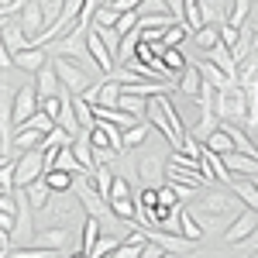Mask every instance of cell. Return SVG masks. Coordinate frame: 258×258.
I'll return each mask as SVG.
<instances>
[{
	"mask_svg": "<svg viewBox=\"0 0 258 258\" xmlns=\"http://www.w3.org/2000/svg\"><path fill=\"white\" fill-rule=\"evenodd\" d=\"M189 210L197 214V220L207 227V231H210V227H214V231H224L241 210H248V203H244L231 186H224V182L214 186V182H210L207 189H200V203L189 207Z\"/></svg>",
	"mask_w": 258,
	"mask_h": 258,
	"instance_id": "1",
	"label": "cell"
},
{
	"mask_svg": "<svg viewBox=\"0 0 258 258\" xmlns=\"http://www.w3.org/2000/svg\"><path fill=\"white\" fill-rule=\"evenodd\" d=\"M52 62H55V73H59L66 93H86L93 86V73H100L97 66L73 59V55H52Z\"/></svg>",
	"mask_w": 258,
	"mask_h": 258,
	"instance_id": "2",
	"label": "cell"
},
{
	"mask_svg": "<svg viewBox=\"0 0 258 258\" xmlns=\"http://www.w3.org/2000/svg\"><path fill=\"white\" fill-rule=\"evenodd\" d=\"M220 120H234V124H248V114H251V103H248V93L241 83H231L217 90V103H214Z\"/></svg>",
	"mask_w": 258,
	"mask_h": 258,
	"instance_id": "3",
	"label": "cell"
},
{
	"mask_svg": "<svg viewBox=\"0 0 258 258\" xmlns=\"http://www.w3.org/2000/svg\"><path fill=\"white\" fill-rule=\"evenodd\" d=\"M83 210H86V207H83V200L76 197V189H66V193H52L48 207L38 210V217H45L48 224H69V227H76V220H80Z\"/></svg>",
	"mask_w": 258,
	"mask_h": 258,
	"instance_id": "4",
	"label": "cell"
},
{
	"mask_svg": "<svg viewBox=\"0 0 258 258\" xmlns=\"http://www.w3.org/2000/svg\"><path fill=\"white\" fill-rule=\"evenodd\" d=\"M38 110H41V93H38L35 76H31L28 83H21L18 93H14V100H11V124L21 127V124H28V120L35 117Z\"/></svg>",
	"mask_w": 258,
	"mask_h": 258,
	"instance_id": "5",
	"label": "cell"
},
{
	"mask_svg": "<svg viewBox=\"0 0 258 258\" xmlns=\"http://www.w3.org/2000/svg\"><path fill=\"white\" fill-rule=\"evenodd\" d=\"M255 227H258V210H251V207H248V210H241L238 217H234L227 227H224V231H220V241H224L227 248H234V244H241V241L248 238Z\"/></svg>",
	"mask_w": 258,
	"mask_h": 258,
	"instance_id": "6",
	"label": "cell"
},
{
	"mask_svg": "<svg viewBox=\"0 0 258 258\" xmlns=\"http://www.w3.org/2000/svg\"><path fill=\"white\" fill-rule=\"evenodd\" d=\"M41 176H45V152L41 148L21 152L18 155V186H31Z\"/></svg>",
	"mask_w": 258,
	"mask_h": 258,
	"instance_id": "7",
	"label": "cell"
},
{
	"mask_svg": "<svg viewBox=\"0 0 258 258\" xmlns=\"http://www.w3.org/2000/svg\"><path fill=\"white\" fill-rule=\"evenodd\" d=\"M24 28V35H31V41H38L41 38V31H45V7H41V0H28L24 4V11H21L18 18H14Z\"/></svg>",
	"mask_w": 258,
	"mask_h": 258,
	"instance_id": "8",
	"label": "cell"
},
{
	"mask_svg": "<svg viewBox=\"0 0 258 258\" xmlns=\"http://www.w3.org/2000/svg\"><path fill=\"white\" fill-rule=\"evenodd\" d=\"M11 55H14V66H18V73H28V76H35L41 66L48 62V52H45V45H31V48L11 52Z\"/></svg>",
	"mask_w": 258,
	"mask_h": 258,
	"instance_id": "9",
	"label": "cell"
},
{
	"mask_svg": "<svg viewBox=\"0 0 258 258\" xmlns=\"http://www.w3.org/2000/svg\"><path fill=\"white\" fill-rule=\"evenodd\" d=\"M41 141H45V131H41V127H35V124H21V127H14L11 152H14V155L31 152V148H41Z\"/></svg>",
	"mask_w": 258,
	"mask_h": 258,
	"instance_id": "10",
	"label": "cell"
},
{
	"mask_svg": "<svg viewBox=\"0 0 258 258\" xmlns=\"http://www.w3.org/2000/svg\"><path fill=\"white\" fill-rule=\"evenodd\" d=\"M35 83H38L41 97H62V93H66V86H62V80H59V73H55V62H52V59L35 73Z\"/></svg>",
	"mask_w": 258,
	"mask_h": 258,
	"instance_id": "11",
	"label": "cell"
},
{
	"mask_svg": "<svg viewBox=\"0 0 258 258\" xmlns=\"http://www.w3.org/2000/svg\"><path fill=\"white\" fill-rule=\"evenodd\" d=\"M138 179L145 186H162V182H169L165 179V162L159 155H141L138 159Z\"/></svg>",
	"mask_w": 258,
	"mask_h": 258,
	"instance_id": "12",
	"label": "cell"
},
{
	"mask_svg": "<svg viewBox=\"0 0 258 258\" xmlns=\"http://www.w3.org/2000/svg\"><path fill=\"white\" fill-rule=\"evenodd\" d=\"M176 90H179L186 100H197V97H200V90H203V73H200L197 62H189V66L182 69V76H179V86H176Z\"/></svg>",
	"mask_w": 258,
	"mask_h": 258,
	"instance_id": "13",
	"label": "cell"
},
{
	"mask_svg": "<svg viewBox=\"0 0 258 258\" xmlns=\"http://www.w3.org/2000/svg\"><path fill=\"white\" fill-rule=\"evenodd\" d=\"M227 186H231V189H234L251 210H258V176H231Z\"/></svg>",
	"mask_w": 258,
	"mask_h": 258,
	"instance_id": "14",
	"label": "cell"
},
{
	"mask_svg": "<svg viewBox=\"0 0 258 258\" xmlns=\"http://www.w3.org/2000/svg\"><path fill=\"white\" fill-rule=\"evenodd\" d=\"M103 220L93 217V214H86V220H83V238H80V255H90L93 258V248H97L100 234H103V227H100Z\"/></svg>",
	"mask_w": 258,
	"mask_h": 258,
	"instance_id": "15",
	"label": "cell"
},
{
	"mask_svg": "<svg viewBox=\"0 0 258 258\" xmlns=\"http://www.w3.org/2000/svg\"><path fill=\"white\" fill-rule=\"evenodd\" d=\"M179 234H186L189 241H203V234H207V227L197 220L189 207H179Z\"/></svg>",
	"mask_w": 258,
	"mask_h": 258,
	"instance_id": "16",
	"label": "cell"
},
{
	"mask_svg": "<svg viewBox=\"0 0 258 258\" xmlns=\"http://www.w3.org/2000/svg\"><path fill=\"white\" fill-rule=\"evenodd\" d=\"M73 148H76V159L83 162V169H86V172H97V152H93V141H90V131H83L80 138L73 141Z\"/></svg>",
	"mask_w": 258,
	"mask_h": 258,
	"instance_id": "17",
	"label": "cell"
},
{
	"mask_svg": "<svg viewBox=\"0 0 258 258\" xmlns=\"http://www.w3.org/2000/svg\"><path fill=\"white\" fill-rule=\"evenodd\" d=\"M207 59H214V62L220 66V69L227 73V76H234V80H238V59H234L231 45H224V41H220V45H214V48L207 52Z\"/></svg>",
	"mask_w": 258,
	"mask_h": 258,
	"instance_id": "18",
	"label": "cell"
},
{
	"mask_svg": "<svg viewBox=\"0 0 258 258\" xmlns=\"http://www.w3.org/2000/svg\"><path fill=\"white\" fill-rule=\"evenodd\" d=\"M189 41H193L200 52L207 55L214 45H220V24H203V28H197V31L189 35Z\"/></svg>",
	"mask_w": 258,
	"mask_h": 258,
	"instance_id": "19",
	"label": "cell"
},
{
	"mask_svg": "<svg viewBox=\"0 0 258 258\" xmlns=\"http://www.w3.org/2000/svg\"><path fill=\"white\" fill-rule=\"evenodd\" d=\"M197 66H200V73H203V80H210L214 86H217V90H224V86H231V83H238L234 76H227V73H224V69H220V66H217L214 59H200Z\"/></svg>",
	"mask_w": 258,
	"mask_h": 258,
	"instance_id": "20",
	"label": "cell"
},
{
	"mask_svg": "<svg viewBox=\"0 0 258 258\" xmlns=\"http://www.w3.org/2000/svg\"><path fill=\"white\" fill-rule=\"evenodd\" d=\"M59 124L73 135V138H80V135H83V124H80V117H76V107H73V93H66V100H62Z\"/></svg>",
	"mask_w": 258,
	"mask_h": 258,
	"instance_id": "21",
	"label": "cell"
},
{
	"mask_svg": "<svg viewBox=\"0 0 258 258\" xmlns=\"http://www.w3.org/2000/svg\"><path fill=\"white\" fill-rule=\"evenodd\" d=\"M24 189H28V197H31V207H35V210H45V207H48V200H52V193H55V189L48 186V179H45V176L35 179V182H31V186H24Z\"/></svg>",
	"mask_w": 258,
	"mask_h": 258,
	"instance_id": "22",
	"label": "cell"
},
{
	"mask_svg": "<svg viewBox=\"0 0 258 258\" xmlns=\"http://www.w3.org/2000/svg\"><path fill=\"white\" fill-rule=\"evenodd\" d=\"M73 107H76V117H80L83 131H90V127H97V107H93L90 100L83 97V93H73Z\"/></svg>",
	"mask_w": 258,
	"mask_h": 258,
	"instance_id": "23",
	"label": "cell"
},
{
	"mask_svg": "<svg viewBox=\"0 0 258 258\" xmlns=\"http://www.w3.org/2000/svg\"><path fill=\"white\" fill-rule=\"evenodd\" d=\"M117 107L145 120V110H148V97H141V93H135V90H124V93H120V100H117Z\"/></svg>",
	"mask_w": 258,
	"mask_h": 258,
	"instance_id": "24",
	"label": "cell"
},
{
	"mask_svg": "<svg viewBox=\"0 0 258 258\" xmlns=\"http://www.w3.org/2000/svg\"><path fill=\"white\" fill-rule=\"evenodd\" d=\"M203 145H207L210 152H217V155H227V152H234V138L227 135V127H224V124H217V127H214V135L203 141Z\"/></svg>",
	"mask_w": 258,
	"mask_h": 258,
	"instance_id": "25",
	"label": "cell"
},
{
	"mask_svg": "<svg viewBox=\"0 0 258 258\" xmlns=\"http://www.w3.org/2000/svg\"><path fill=\"white\" fill-rule=\"evenodd\" d=\"M148 135H152V124H148V120H141L135 127H124V152H127V148H138Z\"/></svg>",
	"mask_w": 258,
	"mask_h": 258,
	"instance_id": "26",
	"label": "cell"
},
{
	"mask_svg": "<svg viewBox=\"0 0 258 258\" xmlns=\"http://www.w3.org/2000/svg\"><path fill=\"white\" fill-rule=\"evenodd\" d=\"M48 179V186L55 189V193H66V189H73V182H76V172H66V169H52V172H45Z\"/></svg>",
	"mask_w": 258,
	"mask_h": 258,
	"instance_id": "27",
	"label": "cell"
},
{
	"mask_svg": "<svg viewBox=\"0 0 258 258\" xmlns=\"http://www.w3.org/2000/svg\"><path fill=\"white\" fill-rule=\"evenodd\" d=\"M162 62H165V66H169V69L176 73V76H182V69L189 66V62H186V52H182V45H172V48H165Z\"/></svg>",
	"mask_w": 258,
	"mask_h": 258,
	"instance_id": "28",
	"label": "cell"
},
{
	"mask_svg": "<svg viewBox=\"0 0 258 258\" xmlns=\"http://www.w3.org/2000/svg\"><path fill=\"white\" fill-rule=\"evenodd\" d=\"M120 241H124V234H100L97 248H93V258H103V255H114L120 248Z\"/></svg>",
	"mask_w": 258,
	"mask_h": 258,
	"instance_id": "29",
	"label": "cell"
},
{
	"mask_svg": "<svg viewBox=\"0 0 258 258\" xmlns=\"http://www.w3.org/2000/svg\"><path fill=\"white\" fill-rule=\"evenodd\" d=\"M117 21H120V11L110 7V4H103L97 11V18H93V24H97V28H117Z\"/></svg>",
	"mask_w": 258,
	"mask_h": 258,
	"instance_id": "30",
	"label": "cell"
},
{
	"mask_svg": "<svg viewBox=\"0 0 258 258\" xmlns=\"http://www.w3.org/2000/svg\"><path fill=\"white\" fill-rule=\"evenodd\" d=\"M248 14H251V0H234L231 4V24L234 28H241V24H248Z\"/></svg>",
	"mask_w": 258,
	"mask_h": 258,
	"instance_id": "31",
	"label": "cell"
},
{
	"mask_svg": "<svg viewBox=\"0 0 258 258\" xmlns=\"http://www.w3.org/2000/svg\"><path fill=\"white\" fill-rule=\"evenodd\" d=\"M110 200H131V182H127V179H120V176H114V186H110L107 203H110Z\"/></svg>",
	"mask_w": 258,
	"mask_h": 258,
	"instance_id": "32",
	"label": "cell"
},
{
	"mask_svg": "<svg viewBox=\"0 0 258 258\" xmlns=\"http://www.w3.org/2000/svg\"><path fill=\"white\" fill-rule=\"evenodd\" d=\"M238 38H241V28H234L231 21H220V41L234 48V45H238Z\"/></svg>",
	"mask_w": 258,
	"mask_h": 258,
	"instance_id": "33",
	"label": "cell"
},
{
	"mask_svg": "<svg viewBox=\"0 0 258 258\" xmlns=\"http://www.w3.org/2000/svg\"><path fill=\"white\" fill-rule=\"evenodd\" d=\"M234 251H244V255H258V227L248 234V238L241 241V244H234Z\"/></svg>",
	"mask_w": 258,
	"mask_h": 258,
	"instance_id": "34",
	"label": "cell"
},
{
	"mask_svg": "<svg viewBox=\"0 0 258 258\" xmlns=\"http://www.w3.org/2000/svg\"><path fill=\"white\" fill-rule=\"evenodd\" d=\"M155 203H159V186H145V189H141L138 207H155Z\"/></svg>",
	"mask_w": 258,
	"mask_h": 258,
	"instance_id": "35",
	"label": "cell"
},
{
	"mask_svg": "<svg viewBox=\"0 0 258 258\" xmlns=\"http://www.w3.org/2000/svg\"><path fill=\"white\" fill-rule=\"evenodd\" d=\"M141 4H145V0H114L110 7H117V11H138Z\"/></svg>",
	"mask_w": 258,
	"mask_h": 258,
	"instance_id": "36",
	"label": "cell"
}]
</instances>
